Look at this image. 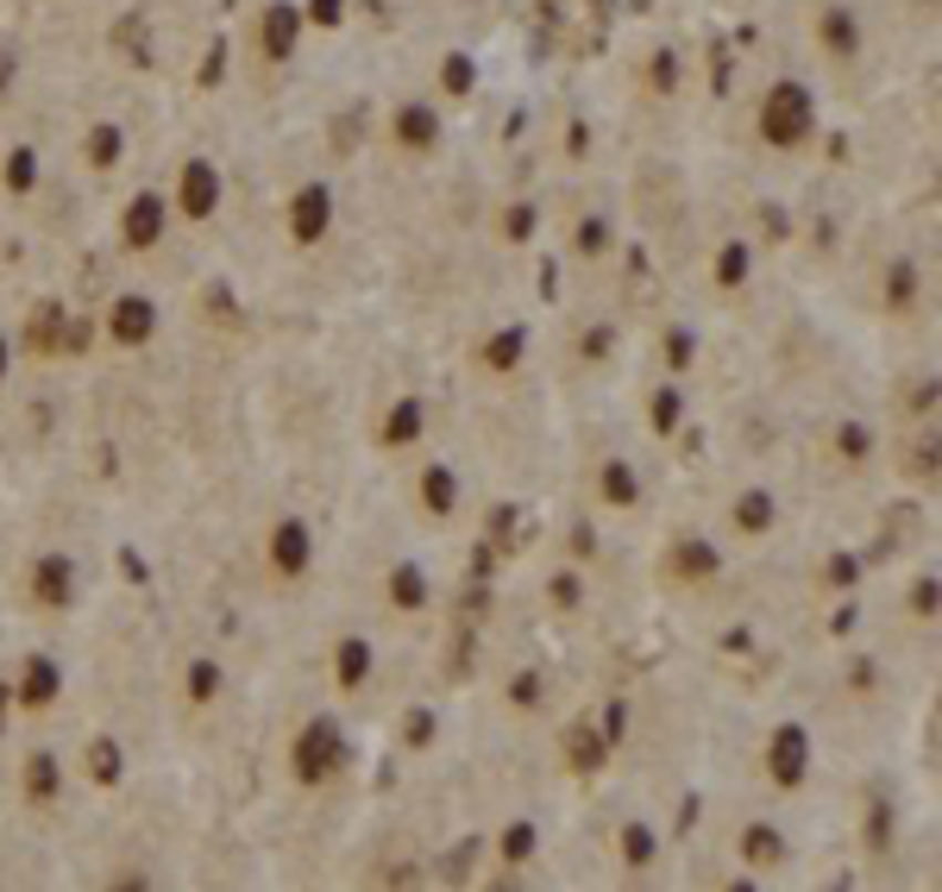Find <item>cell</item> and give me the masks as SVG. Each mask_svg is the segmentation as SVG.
<instances>
[{
	"instance_id": "1",
	"label": "cell",
	"mask_w": 942,
	"mask_h": 892,
	"mask_svg": "<svg viewBox=\"0 0 942 892\" xmlns=\"http://www.w3.org/2000/svg\"><path fill=\"white\" fill-rule=\"evenodd\" d=\"M760 126H767V138H779V145H798V138H805V126H810L805 89H798V82H779V89H773V101H767V114H760Z\"/></svg>"
},
{
	"instance_id": "2",
	"label": "cell",
	"mask_w": 942,
	"mask_h": 892,
	"mask_svg": "<svg viewBox=\"0 0 942 892\" xmlns=\"http://www.w3.org/2000/svg\"><path fill=\"white\" fill-rule=\"evenodd\" d=\"M333 767H340V729H333V723L302 729V741H296V774H302V779H328Z\"/></svg>"
},
{
	"instance_id": "3",
	"label": "cell",
	"mask_w": 942,
	"mask_h": 892,
	"mask_svg": "<svg viewBox=\"0 0 942 892\" xmlns=\"http://www.w3.org/2000/svg\"><path fill=\"white\" fill-rule=\"evenodd\" d=\"M308 553H314V541H308V528H302V522H283V528H277V541H270V560H277V572H283V579H296V572H302Z\"/></svg>"
},
{
	"instance_id": "4",
	"label": "cell",
	"mask_w": 942,
	"mask_h": 892,
	"mask_svg": "<svg viewBox=\"0 0 942 892\" xmlns=\"http://www.w3.org/2000/svg\"><path fill=\"white\" fill-rule=\"evenodd\" d=\"M39 603H51V610L70 603V560L63 553H44L39 560Z\"/></svg>"
},
{
	"instance_id": "5",
	"label": "cell",
	"mask_w": 942,
	"mask_h": 892,
	"mask_svg": "<svg viewBox=\"0 0 942 892\" xmlns=\"http://www.w3.org/2000/svg\"><path fill=\"white\" fill-rule=\"evenodd\" d=\"M107 333H114V340H145V333H152V302L126 295L114 309V321H107Z\"/></svg>"
},
{
	"instance_id": "6",
	"label": "cell",
	"mask_w": 942,
	"mask_h": 892,
	"mask_svg": "<svg viewBox=\"0 0 942 892\" xmlns=\"http://www.w3.org/2000/svg\"><path fill=\"white\" fill-rule=\"evenodd\" d=\"M773 774L786 779V786L805 779V736H798V729H786V736L773 741Z\"/></svg>"
},
{
	"instance_id": "7",
	"label": "cell",
	"mask_w": 942,
	"mask_h": 892,
	"mask_svg": "<svg viewBox=\"0 0 942 892\" xmlns=\"http://www.w3.org/2000/svg\"><path fill=\"white\" fill-rule=\"evenodd\" d=\"M371 673V647L365 641H346V647H340V685H359Z\"/></svg>"
},
{
	"instance_id": "8",
	"label": "cell",
	"mask_w": 942,
	"mask_h": 892,
	"mask_svg": "<svg viewBox=\"0 0 942 892\" xmlns=\"http://www.w3.org/2000/svg\"><path fill=\"white\" fill-rule=\"evenodd\" d=\"M157 220H164V208H157L152 195H145V201H133V220H126V234H133L138 246H145V239L157 234Z\"/></svg>"
},
{
	"instance_id": "9",
	"label": "cell",
	"mask_w": 942,
	"mask_h": 892,
	"mask_svg": "<svg viewBox=\"0 0 942 892\" xmlns=\"http://www.w3.org/2000/svg\"><path fill=\"white\" fill-rule=\"evenodd\" d=\"M328 227V195L314 189V195H302V239H314Z\"/></svg>"
},
{
	"instance_id": "10",
	"label": "cell",
	"mask_w": 942,
	"mask_h": 892,
	"mask_svg": "<svg viewBox=\"0 0 942 892\" xmlns=\"http://www.w3.org/2000/svg\"><path fill=\"white\" fill-rule=\"evenodd\" d=\"M408 434H422V403H396L390 415V440H408Z\"/></svg>"
},
{
	"instance_id": "11",
	"label": "cell",
	"mask_w": 942,
	"mask_h": 892,
	"mask_svg": "<svg viewBox=\"0 0 942 892\" xmlns=\"http://www.w3.org/2000/svg\"><path fill=\"white\" fill-rule=\"evenodd\" d=\"M422 598H427V584H422V572H396V603H403V610H422Z\"/></svg>"
},
{
	"instance_id": "12",
	"label": "cell",
	"mask_w": 942,
	"mask_h": 892,
	"mask_svg": "<svg viewBox=\"0 0 942 892\" xmlns=\"http://www.w3.org/2000/svg\"><path fill=\"white\" fill-rule=\"evenodd\" d=\"M51 786H58V760L32 755V798H51Z\"/></svg>"
},
{
	"instance_id": "13",
	"label": "cell",
	"mask_w": 942,
	"mask_h": 892,
	"mask_svg": "<svg viewBox=\"0 0 942 892\" xmlns=\"http://www.w3.org/2000/svg\"><path fill=\"white\" fill-rule=\"evenodd\" d=\"M427 504H434V516L453 509V478H446V471H427Z\"/></svg>"
},
{
	"instance_id": "14",
	"label": "cell",
	"mask_w": 942,
	"mask_h": 892,
	"mask_svg": "<svg viewBox=\"0 0 942 892\" xmlns=\"http://www.w3.org/2000/svg\"><path fill=\"white\" fill-rule=\"evenodd\" d=\"M51 692H58V673H51V666L39 660V666H32V680H25V698H32V704H44Z\"/></svg>"
},
{
	"instance_id": "15",
	"label": "cell",
	"mask_w": 942,
	"mask_h": 892,
	"mask_svg": "<svg viewBox=\"0 0 942 892\" xmlns=\"http://www.w3.org/2000/svg\"><path fill=\"white\" fill-rule=\"evenodd\" d=\"M760 522H773V504L754 490V497H742V528H760Z\"/></svg>"
},
{
	"instance_id": "16",
	"label": "cell",
	"mask_w": 942,
	"mask_h": 892,
	"mask_svg": "<svg viewBox=\"0 0 942 892\" xmlns=\"http://www.w3.org/2000/svg\"><path fill=\"white\" fill-rule=\"evenodd\" d=\"M208 195H214L208 170H189V214H208Z\"/></svg>"
},
{
	"instance_id": "17",
	"label": "cell",
	"mask_w": 942,
	"mask_h": 892,
	"mask_svg": "<svg viewBox=\"0 0 942 892\" xmlns=\"http://www.w3.org/2000/svg\"><path fill=\"white\" fill-rule=\"evenodd\" d=\"M603 490H610V497H622V504H629V497H635V478H629V471H622V466H610V471H603Z\"/></svg>"
},
{
	"instance_id": "18",
	"label": "cell",
	"mask_w": 942,
	"mask_h": 892,
	"mask_svg": "<svg viewBox=\"0 0 942 892\" xmlns=\"http://www.w3.org/2000/svg\"><path fill=\"white\" fill-rule=\"evenodd\" d=\"M189 692H195V698H214V692H220V673H214L208 660H201V666H195V680H189Z\"/></svg>"
},
{
	"instance_id": "19",
	"label": "cell",
	"mask_w": 942,
	"mask_h": 892,
	"mask_svg": "<svg viewBox=\"0 0 942 892\" xmlns=\"http://www.w3.org/2000/svg\"><path fill=\"white\" fill-rule=\"evenodd\" d=\"M516 352H521V333H503V340H497V346H490V365H516Z\"/></svg>"
},
{
	"instance_id": "20",
	"label": "cell",
	"mask_w": 942,
	"mask_h": 892,
	"mask_svg": "<svg viewBox=\"0 0 942 892\" xmlns=\"http://www.w3.org/2000/svg\"><path fill=\"white\" fill-rule=\"evenodd\" d=\"M748 854H754V861H773V854H779V836L754 830V836H748Z\"/></svg>"
},
{
	"instance_id": "21",
	"label": "cell",
	"mask_w": 942,
	"mask_h": 892,
	"mask_svg": "<svg viewBox=\"0 0 942 892\" xmlns=\"http://www.w3.org/2000/svg\"><path fill=\"white\" fill-rule=\"evenodd\" d=\"M711 547H685V572H711Z\"/></svg>"
},
{
	"instance_id": "22",
	"label": "cell",
	"mask_w": 942,
	"mask_h": 892,
	"mask_svg": "<svg viewBox=\"0 0 942 892\" xmlns=\"http://www.w3.org/2000/svg\"><path fill=\"white\" fill-rule=\"evenodd\" d=\"M0 704H7V692H0Z\"/></svg>"
}]
</instances>
